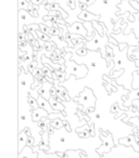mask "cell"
<instances>
[{
	"label": "cell",
	"mask_w": 139,
	"mask_h": 158,
	"mask_svg": "<svg viewBox=\"0 0 139 158\" xmlns=\"http://www.w3.org/2000/svg\"><path fill=\"white\" fill-rule=\"evenodd\" d=\"M78 19L83 21H86V22H93V21H97L99 20V16L98 15H93L90 12H88L87 10H83L82 13L78 15Z\"/></svg>",
	"instance_id": "obj_9"
},
{
	"label": "cell",
	"mask_w": 139,
	"mask_h": 158,
	"mask_svg": "<svg viewBox=\"0 0 139 158\" xmlns=\"http://www.w3.org/2000/svg\"><path fill=\"white\" fill-rule=\"evenodd\" d=\"M108 2H109L108 0H103V3H104V5H108Z\"/></svg>",
	"instance_id": "obj_19"
},
{
	"label": "cell",
	"mask_w": 139,
	"mask_h": 158,
	"mask_svg": "<svg viewBox=\"0 0 139 158\" xmlns=\"http://www.w3.org/2000/svg\"><path fill=\"white\" fill-rule=\"evenodd\" d=\"M27 141H28V134L26 131H21L19 134V153L24 149V147L27 146Z\"/></svg>",
	"instance_id": "obj_7"
},
{
	"label": "cell",
	"mask_w": 139,
	"mask_h": 158,
	"mask_svg": "<svg viewBox=\"0 0 139 158\" xmlns=\"http://www.w3.org/2000/svg\"><path fill=\"white\" fill-rule=\"evenodd\" d=\"M66 67H67L66 78H68V74H74L76 78H84L88 73V68L85 65H78L75 62L68 61V60H66Z\"/></svg>",
	"instance_id": "obj_1"
},
{
	"label": "cell",
	"mask_w": 139,
	"mask_h": 158,
	"mask_svg": "<svg viewBox=\"0 0 139 158\" xmlns=\"http://www.w3.org/2000/svg\"><path fill=\"white\" fill-rule=\"evenodd\" d=\"M31 1L34 3V5L38 6V5H41V3H45L47 1V0H31Z\"/></svg>",
	"instance_id": "obj_14"
},
{
	"label": "cell",
	"mask_w": 139,
	"mask_h": 158,
	"mask_svg": "<svg viewBox=\"0 0 139 158\" xmlns=\"http://www.w3.org/2000/svg\"><path fill=\"white\" fill-rule=\"evenodd\" d=\"M93 1H95V0H80V2H84V3H86V5H88V6H90Z\"/></svg>",
	"instance_id": "obj_16"
},
{
	"label": "cell",
	"mask_w": 139,
	"mask_h": 158,
	"mask_svg": "<svg viewBox=\"0 0 139 158\" xmlns=\"http://www.w3.org/2000/svg\"><path fill=\"white\" fill-rule=\"evenodd\" d=\"M28 104H29V106H31L33 110L39 107V105H38V102H37V99H35V98L32 97V95H28Z\"/></svg>",
	"instance_id": "obj_12"
},
{
	"label": "cell",
	"mask_w": 139,
	"mask_h": 158,
	"mask_svg": "<svg viewBox=\"0 0 139 158\" xmlns=\"http://www.w3.org/2000/svg\"><path fill=\"white\" fill-rule=\"evenodd\" d=\"M52 88H53V86H52L51 82L45 81L44 85L41 86V89H40L38 92H39V94L41 95L42 98L49 100L51 98V90H52Z\"/></svg>",
	"instance_id": "obj_4"
},
{
	"label": "cell",
	"mask_w": 139,
	"mask_h": 158,
	"mask_svg": "<svg viewBox=\"0 0 139 158\" xmlns=\"http://www.w3.org/2000/svg\"><path fill=\"white\" fill-rule=\"evenodd\" d=\"M32 3H29L26 0H19V8L20 10H29L32 7Z\"/></svg>",
	"instance_id": "obj_11"
},
{
	"label": "cell",
	"mask_w": 139,
	"mask_h": 158,
	"mask_svg": "<svg viewBox=\"0 0 139 158\" xmlns=\"http://www.w3.org/2000/svg\"><path fill=\"white\" fill-rule=\"evenodd\" d=\"M62 125H63V121L61 120V118H55L53 119V120H51V127H54L57 128V129H59V128L62 127Z\"/></svg>",
	"instance_id": "obj_13"
},
{
	"label": "cell",
	"mask_w": 139,
	"mask_h": 158,
	"mask_svg": "<svg viewBox=\"0 0 139 158\" xmlns=\"http://www.w3.org/2000/svg\"><path fill=\"white\" fill-rule=\"evenodd\" d=\"M37 102H38V105H39V107H42L44 110H46L49 114H54V113L57 112V110H53L52 106L50 105V103H49V100L42 98L41 95H39V98L37 99Z\"/></svg>",
	"instance_id": "obj_6"
},
{
	"label": "cell",
	"mask_w": 139,
	"mask_h": 158,
	"mask_svg": "<svg viewBox=\"0 0 139 158\" xmlns=\"http://www.w3.org/2000/svg\"><path fill=\"white\" fill-rule=\"evenodd\" d=\"M49 103H50V105L52 106V108L54 110H58V112H60V110H64L63 104H62L60 101H58V100H55L53 97H51L50 99H49Z\"/></svg>",
	"instance_id": "obj_10"
},
{
	"label": "cell",
	"mask_w": 139,
	"mask_h": 158,
	"mask_svg": "<svg viewBox=\"0 0 139 158\" xmlns=\"http://www.w3.org/2000/svg\"><path fill=\"white\" fill-rule=\"evenodd\" d=\"M49 116V113L47 112L46 110H44L42 107H38L36 110H33L32 113V120L35 121V123H38V121L42 120L44 118H48Z\"/></svg>",
	"instance_id": "obj_3"
},
{
	"label": "cell",
	"mask_w": 139,
	"mask_h": 158,
	"mask_svg": "<svg viewBox=\"0 0 139 158\" xmlns=\"http://www.w3.org/2000/svg\"><path fill=\"white\" fill-rule=\"evenodd\" d=\"M68 33H72V34L78 33L82 36H84V37H87V35H88L86 29L84 28V25L80 24V23H74L71 27L68 26Z\"/></svg>",
	"instance_id": "obj_5"
},
{
	"label": "cell",
	"mask_w": 139,
	"mask_h": 158,
	"mask_svg": "<svg viewBox=\"0 0 139 158\" xmlns=\"http://www.w3.org/2000/svg\"><path fill=\"white\" fill-rule=\"evenodd\" d=\"M101 139H102V141H103L102 146L106 145V147H104L103 149H101V151H98V153H99L100 155H103V154H106L111 151V147L114 146V143H113V140H112V134L109 133V132H106V133H101Z\"/></svg>",
	"instance_id": "obj_2"
},
{
	"label": "cell",
	"mask_w": 139,
	"mask_h": 158,
	"mask_svg": "<svg viewBox=\"0 0 139 158\" xmlns=\"http://www.w3.org/2000/svg\"><path fill=\"white\" fill-rule=\"evenodd\" d=\"M75 1H77V0H68L67 5L70 6L72 9H75Z\"/></svg>",
	"instance_id": "obj_15"
},
{
	"label": "cell",
	"mask_w": 139,
	"mask_h": 158,
	"mask_svg": "<svg viewBox=\"0 0 139 158\" xmlns=\"http://www.w3.org/2000/svg\"><path fill=\"white\" fill-rule=\"evenodd\" d=\"M38 34H39V36H40V37H41V39H45V40H47V39H48V38H47L46 36H45V35H42V34H41V33H39V31H38Z\"/></svg>",
	"instance_id": "obj_18"
},
{
	"label": "cell",
	"mask_w": 139,
	"mask_h": 158,
	"mask_svg": "<svg viewBox=\"0 0 139 158\" xmlns=\"http://www.w3.org/2000/svg\"><path fill=\"white\" fill-rule=\"evenodd\" d=\"M19 158H37V154L34 153L33 148L27 145L21 153H19Z\"/></svg>",
	"instance_id": "obj_8"
},
{
	"label": "cell",
	"mask_w": 139,
	"mask_h": 158,
	"mask_svg": "<svg viewBox=\"0 0 139 158\" xmlns=\"http://www.w3.org/2000/svg\"><path fill=\"white\" fill-rule=\"evenodd\" d=\"M80 7L82 10H86L87 8H88V5H86V3H84V2H80Z\"/></svg>",
	"instance_id": "obj_17"
}]
</instances>
